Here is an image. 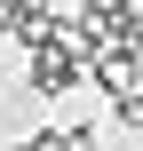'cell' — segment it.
Segmentation results:
<instances>
[{"mask_svg":"<svg viewBox=\"0 0 143 151\" xmlns=\"http://www.w3.org/2000/svg\"><path fill=\"white\" fill-rule=\"evenodd\" d=\"M119 119H127V127H143V88H135V96H119Z\"/></svg>","mask_w":143,"mask_h":151,"instance_id":"cell-3","label":"cell"},{"mask_svg":"<svg viewBox=\"0 0 143 151\" xmlns=\"http://www.w3.org/2000/svg\"><path fill=\"white\" fill-rule=\"evenodd\" d=\"M24 80H32V96H56V88H72V80H80V56H72L64 40H40V48H32V64H24Z\"/></svg>","mask_w":143,"mask_h":151,"instance_id":"cell-1","label":"cell"},{"mask_svg":"<svg viewBox=\"0 0 143 151\" xmlns=\"http://www.w3.org/2000/svg\"><path fill=\"white\" fill-rule=\"evenodd\" d=\"M135 56H143V40L103 48V56H96V88H111V96H135Z\"/></svg>","mask_w":143,"mask_h":151,"instance_id":"cell-2","label":"cell"}]
</instances>
